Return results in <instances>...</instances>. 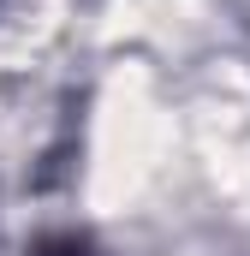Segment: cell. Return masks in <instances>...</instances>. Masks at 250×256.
Masks as SVG:
<instances>
[{
  "mask_svg": "<svg viewBox=\"0 0 250 256\" xmlns=\"http://www.w3.org/2000/svg\"><path fill=\"white\" fill-rule=\"evenodd\" d=\"M36 256H90V244L66 232V238H42V244H36Z\"/></svg>",
  "mask_w": 250,
  "mask_h": 256,
  "instance_id": "1",
  "label": "cell"
}]
</instances>
